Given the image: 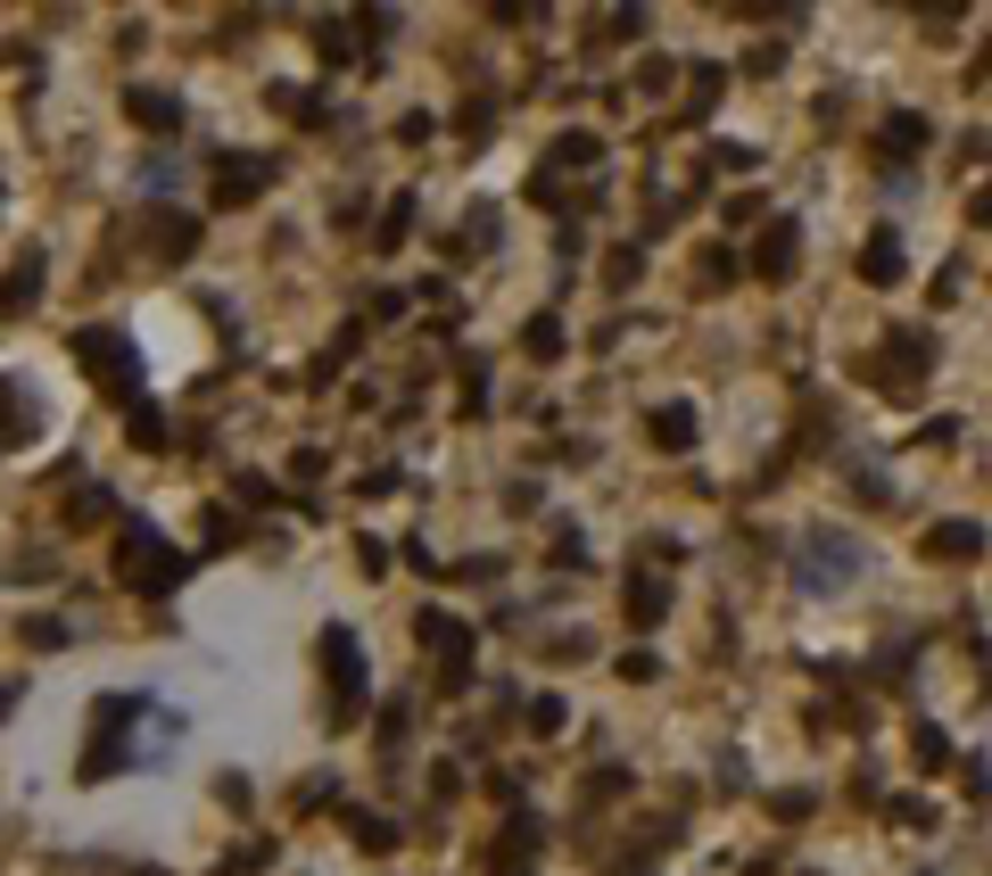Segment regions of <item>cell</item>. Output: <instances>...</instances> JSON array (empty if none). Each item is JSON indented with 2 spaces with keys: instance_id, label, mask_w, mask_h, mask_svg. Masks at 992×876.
I'll list each match as a JSON object with an SVG mask.
<instances>
[{
  "instance_id": "cell-1",
  "label": "cell",
  "mask_w": 992,
  "mask_h": 876,
  "mask_svg": "<svg viewBox=\"0 0 992 876\" xmlns=\"http://www.w3.org/2000/svg\"><path fill=\"white\" fill-rule=\"evenodd\" d=\"M116 571H125L132 587H174V579H183V554H174L150 522H125V538H116Z\"/></svg>"
},
{
  "instance_id": "cell-2",
  "label": "cell",
  "mask_w": 992,
  "mask_h": 876,
  "mask_svg": "<svg viewBox=\"0 0 992 876\" xmlns=\"http://www.w3.org/2000/svg\"><path fill=\"white\" fill-rule=\"evenodd\" d=\"M75 355L92 364V381H108L116 397H132V406H141V355H132L116 331H83V339H75Z\"/></svg>"
},
{
  "instance_id": "cell-3",
  "label": "cell",
  "mask_w": 992,
  "mask_h": 876,
  "mask_svg": "<svg viewBox=\"0 0 992 876\" xmlns=\"http://www.w3.org/2000/svg\"><path fill=\"white\" fill-rule=\"evenodd\" d=\"M323 670H331L339 703H364V662H357V636L348 629H323Z\"/></svg>"
},
{
  "instance_id": "cell-4",
  "label": "cell",
  "mask_w": 992,
  "mask_h": 876,
  "mask_svg": "<svg viewBox=\"0 0 992 876\" xmlns=\"http://www.w3.org/2000/svg\"><path fill=\"white\" fill-rule=\"evenodd\" d=\"M918 373H926V339L918 331H901L894 348L877 355V389H894V397H910L918 389Z\"/></svg>"
},
{
  "instance_id": "cell-5",
  "label": "cell",
  "mask_w": 992,
  "mask_h": 876,
  "mask_svg": "<svg viewBox=\"0 0 992 876\" xmlns=\"http://www.w3.org/2000/svg\"><path fill=\"white\" fill-rule=\"evenodd\" d=\"M265 174H273L265 157H224V166H215V207H248L265 190Z\"/></svg>"
},
{
  "instance_id": "cell-6",
  "label": "cell",
  "mask_w": 992,
  "mask_h": 876,
  "mask_svg": "<svg viewBox=\"0 0 992 876\" xmlns=\"http://www.w3.org/2000/svg\"><path fill=\"white\" fill-rule=\"evenodd\" d=\"M810 587H843L852 579V538H810Z\"/></svg>"
},
{
  "instance_id": "cell-7",
  "label": "cell",
  "mask_w": 992,
  "mask_h": 876,
  "mask_svg": "<svg viewBox=\"0 0 992 876\" xmlns=\"http://www.w3.org/2000/svg\"><path fill=\"white\" fill-rule=\"evenodd\" d=\"M422 645L447 662V687H455V678H464V653H471V645H464V629H455L447 612H422Z\"/></svg>"
},
{
  "instance_id": "cell-8",
  "label": "cell",
  "mask_w": 992,
  "mask_h": 876,
  "mask_svg": "<svg viewBox=\"0 0 992 876\" xmlns=\"http://www.w3.org/2000/svg\"><path fill=\"white\" fill-rule=\"evenodd\" d=\"M861 273L877 281V290H885V281H901V273H910V257H901V241H894V232H877V241L861 248Z\"/></svg>"
},
{
  "instance_id": "cell-9",
  "label": "cell",
  "mask_w": 992,
  "mask_h": 876,
  "mask_svg": "<svg viewBox=\"0 0 992 876\" xmlns=\"http://www.w3.org/2000/svg\"><path fill=\"white\" fill-rule=\"evenodd\" d=\"M794 241H803L794 224H769V241H761V257H752V265H761L769 281H786L794 273Z\"/></svg>"
},
{
  "instance_id": "cell-10",
  "label": "cell",
  "mask_w": 992,
  "mask_h": 876,
  "mask_svg": "<svg viewBox=\"0 0 992 876\" xmlns=\"http://www.w3.org/2000/svg\"><path fill=\"white\" fill-rule=\"evenodd\" d=\"M926 554H984V529L976 522H943V529H926Z\"/></svg>"
},
{
  "instance_id": "cell-11",
  "label": "cell",
  "mask_w": 992,
  "mask_h": 876,
  "mask_svg": "<svg viewBox=\"0 0 992 876\" xmlns=\"http://www.w3.org/2000/svg\"><path fill=\"white\" fill-rule=\"evenodd\" d=\"M654 439L662 447H687L695 439V406H654Z\"/></svg>"
},
{
  "instance_id": "cell-12",
  "label": "cell",
  "mask_w": 992,
  "mask_h": 876,
  "mask_svg": "<svg viewBox=\"0 0 992 876\" xmlns=\"http://www.w3.org/2000/svg\"><path fill=\"white\" fill-rule=\"evenodd\" d=\"M166 439H174V422L141 397V406H132V447H166Z\"/></svg>"
},
{
  "instance_id": "cell-13",
  "label": "cell",
  "mask_w": 992,
  "mask_h": 876,
  "mask_svg": "<svg viewBox=\"0 0 992 876\" xmlns=\"http://www.w3.org/2000/svg\"><path fill=\"white\" fill-rule=\"evenodd\" d=\"M662 604H670L662 579H629V620H662Z\"/></svg>"
},
{
  "instance_id": "cell-14",
  "label": "cell",
  "mask_w": 992,
  "mask_h": 876,
  "mask_svg": "<svg viewBox=\"0 0 992 876\" xmlns=\"http://www.w3.org/2000/svg\"><path fill=\"white\" fill-rule=\"evenodd\" d=\"M132 116H141L150 132H174V125H183V108H174V100H157V92H132Z\"/></svg>"
},
{
  "instance_id": "cell-15",
  "label": "cell",
  "mask_w": 992,
  "mask_h": 876,
  "mask_svg": "<svg viewBox=\"0 0 992 876\" xmlns=\"http://www.w3.org/2000/svg\"><path fill=\"white\" fill-rule=\"evenodd\" d=\"M190 241H199L190 215H166V224H157V248H166V257H190Z\"/></svg>"
},
{
  "instance_id": "cell-16",
  "label": "cell",
  "mask_w": 992,
  "mask_h": 876,
  "mask_svg": "<svg viewBox=\"0 0 992 876\" xmlns=\"http://www.w3.org/2000/svg\"><path fill=\"white\" fill-rule=\"evenodd\" d=\"M348 827H357V843H364V852H389V843H397V827H389V819H364V810H357Z\"/></svg>"
},
{
  "instance_id": "cell-17",
  "label": "cell",
  "mask_w": 992,
  "mask_h": 876,
  "mask_svg": "<svg viewBox=\"0 0 992 876\" xmlns=\"http://www.w3.org/2000/svg\"><path fill=\"white\" fill-rule=\"evenodd\" d=\"M406 224H413V199H397L389 215H381V241L373 248H397V241H406Z\"/></svg>"
},
{
  "instance_id": "cell-18",
  "label": "cell",
  "mask_w": 992,
  "mask_h": 876,
  "mask_svg": "<svg viewBox=\"0 0 992 876\" xmlns=\"http://www.w3.org/2000/svg\"><path fill=\"white\" fill-rule=\"evenodd\" d=\"M918 141H926V125H918V116H894V125H885V150H918Z\"/></svg>"
},
{
  "instance_id": "cell-19",
  "label": "cell",
  "mask_w": 992,
  "mask_h": 876,
  "mask_svg": "<svg viewBox=\"0 0 992 876\" xmlns=\"http://www.w3.org/2000/svg\"><path fill=\"white\" fill-rule=\"evenodd\" d=\"M0 447H17V381H0Z\"/></svg>"
},
{
  "instance_id": "cell-20",
  "label": "cell",
  "mask_w": 992,
  "mask_h": 876,
  "mask_svg": "<svg viewBox=\"0 0 992 876\" xmlns=\"http://www.w3.org/2000/svg\"><path fill=\"white\" fill-rule=\"evenodd\" d=\"M529 727H538V736H555V727H562V703H555V694H538V711H529Z\"/></svg>"
},
{
  "instance_id": "cell-21",
  "label": "cell",
  "mask_w": 992,
  "mask_h": 876,
  "mask_svg": "<svg viewBox=\"0 0 992 876\" xmlns=\"http://www.w3.org/2000/svg\"><path fill=\"white\" fill-rule=\"evenodd\" d=\"M976 224H992V190H984V199H976Z\"/></svg>"
}]
</instances>
